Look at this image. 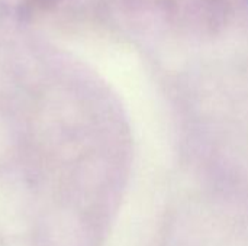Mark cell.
I'll return each mask as SVG.
<instances>
[]
</instances>
